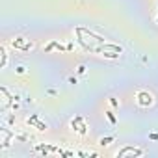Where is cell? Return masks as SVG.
Here are the masks:
<instances>
[{"label": "cell", "instance_id": "cell-1", "mask_svg": "<svg viewBox=\"0 0 158 158\" xmlns=\"http://www.w3.org/2000/svg\"><path fill=\"white\" fill-rule=\"evenodd\" d=\"M138 104L141 106V108H147V106H151L152 103H154V97H152V93H149V91H138Z\"/></svg>", "mask_w": 158, "mask_h": 158}, {"label": "cell", "instance_id": "cell-2", "mask_svg": "<svg viewBox=\"0 0 158 158\" xmlns=\"http://www.w3.org/2000/svg\"><path fill=\"white\" fill-rule=\"evenodd\" d=\"M143 149H136V147H123V149H121V151H117V156H119V158H123V156H141V154H143Z\"/></svg>", "mask_w": 158, "mask_h": 158}, {"label": "cell", "instance_id": "cell-3", "mask_svg": "<svg viewBox=\"0 0 158 158\" xmlns=\"http://www.w3.org/2000/svg\"><path fill=\"white\" fill-rule=\"evenodd\" d=\"M71 126H73V130L76 132H80V134H86V123H84V119L82 117H74L73 121H71Z\"/></svg>", "mask_w": 158, "mask_h": 158}, {"label": "cell", "instance_id": "cell-4", "mask_svg": "<svg viewBox=\"0 0 158 158\" xmlns=\"http://www.w3.org/2000/svg\"><path fill=\"white\" fill-rule=\"evenodd\" d=\"M24 41H26V39H24V37H17V39H13V47L15 48H22V50H30V48H32V43H24Z\"/></svg>", "mask_w": 158, "mask_h": 158}, {"label": "cell", "instance_id": "cell-5", "mask_svg": "<svg viewBox=\"0 0 158 158\" xmlns=\"http://www.w3.org/2000/svg\"><path fill=\"white\" fill-rule=\"evenodd\" d=\"M52 48H58V50H65V47H63V45H60V43L52 41V43L48 45V47H45V52H48V50H52Z\"/></svg>", "mask_w": 158, "mask_h": 158}, {"label": "cell", "instance_id": "cell-6", "mask_svg": "<svg viewBox=\"0 0 158 158\" xmlns=\"http://www.w3.org/2000/svg\"><path fill=\"white\" fill-rule=\"evenodd\" d=\"M114 140H115L114 136H108V138H100V141H99V143L104 147V145H110V143H112V141H114Z\"/></svg>", "mask_w": 158, "mask_h": 158}, {"label": "cell", "instance_id": "cell-7", "mask_svg": "<svg viewBox=\"0 0 158 158\" xmlns=\"http://www.w3.org/2000/svg\"><path fill=\"white\" fill-rule=\"evenodd\" d=\"M34 126H37V130H47V125H45V123H41V121H35V125Z\"/></svg>", "mask_w": 158, "mask_h": 158}, {"label": "cell", "instance_id": "cell-8", "mask_svg": "<svg viewBox=\"0 0 158 158\" xmlns=\"http://www.w3.org/2000/svg\"><path fill=\"white\" fill-rule=\"evenodd\" d=\"M6 63H8V54H6V50L2 48V67H6Z\"/></svg>", "mask_w": 158, "mask_h": 158}, {"label": "cell", "instance_id": "cell-9", "mask_svg": "<svg viewBox=\"0 0 158 158\" xmlns=\"http://www.w3.org/2000/svg\"><path fill=\"white\" fill-rule=\"evenodd\" d=\"M106 115H108V119H110V123H114L115 125V115L112 114V112H106Z\"/></svg>", "mask_w": 158, "mask_h": 158}, {"label": "cell", "instance_id": "cell-10", "mask_svg": "<svg viewBox=\"0 0 158 158\" xmlns=\"http://www.w3.org/2000/svg\"><path fill=\"white\" fill-rule=\"evenodd\" d=\"M78 73H80V74L86 73V67H84V65H80V67H78Z\"/></svg>", "mask_w": 158, "mask_h": 158}, {"label": "cell", "instance_id": "cell-11", "mask_svg": "<svg viewBox=\"0 0 158 158\" xmlns=\"http://www.w3.org/2000/svg\"><path fill=\"white\" fill-rule=\"evenodd\" d=\"M110 103H112V106H117V104H119V103H117V100L114 99V97H112V99H110Z\"/></svg>", "mask_w": 158, "mask_h": 158}, {"label": "cell", "instance_id": "cell-12", "mask_svg": "<svg viewBox=\"0 0 158 158\" xmlns=\"http://www.w3.org/2000/svg\"><path fill=\"white\" fill-rule=\"evenodd\" d=\"M156 22H158V17H156Z\"/></svg>", "mask_w": 158, "mask_h": 158}]
</instances>
